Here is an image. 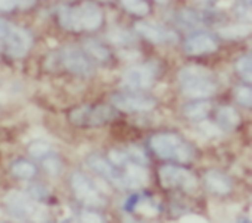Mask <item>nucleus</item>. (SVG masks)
Listing matches in <instances>:
<instances>
[{
    "label": "nucleus",
    "instance_id": "15",
    "mask_svg": "<svg viewBox=\"0 0 252 223\" xmlns=\"http://www.w3.org/2000/svg\"><path fill=\"white\" fill-rule=\"evenodd\" d=\"M205 186L215 194H228L232 190L231 179L219 170H209L203 176Z\"/></svg>",
    "mask_w": 252,
    "mask_h": 223
},
{
    "label": "nucleus",
    "instance_id": "21",
    "mask_svg": "<svg viewBox=\"0 0 252 223\" xmlns=\"http://www.w3.org/2000/svg\"><path fill=\"white\" fill-rule=\"evenodd\" d=\"M84 49L87 51V54L93 56L94 59H97L99 62H107L110 59V52L107 48H104L99 42L94 39H87L84 42Z\"/></svg>",
    "mask_w": 252,
    "mask_h": 223
},
{
    "label": "nucleus",
    "instance_id": "10",
    "mask_svg": "<svg viewBox=\"0 0 252 223\" xmlns=\"http://www.w3.org/2000/svg\"><path fill=\"white\" fill-rule=\"evenodd\" d=\"M7 210L18 219H29L35 213V206L28 194L19 190H12L4 197Z\"/></svg>",
    "mask_w": 252,
    "mask_h": 223
},
{
    "label": "nucleus",
    "instance_id": "33",
    "mask_svg": "<svg viewBox=\"0 0 252 223\" xmlns=\"http://www.w3.org/2000/svg\"><path fill=\"white\" fill-rule=\"evenodd\" d=\"M10 25H12V23H9L7 20L0 18V39H4V37H6L7 32H9Z\"/></svg>",
    "mask_w": 252,
    "mask_h": 223
},
{
    "label": "nucleus",
    "instance_id": "1",
    "mask_svg": "<svg viewBox=\"0 0 252 223\" xmlns=\"http://www.w3.org/2000/svg\"><path fill=\"white\" fill-rule=\"evenodd\" d=\"M182 93L192 98H208L216 93V84L212 74L199 65H188L177 75Z\"/></svg>",
    "mask_w": 252,
    "mask_h": 223
},
{
    "label": "nucleus",
    "instance_id": "27",
    "mask_svg": "<svg viewBox=\"0 0 252 223\" xmlns=\"http://www.w3.org/2000/svg\"><path fill=\"white\" fill-rule=\"evenodd\" d=\"M235 99H236L241 105H244V107H248V108H250L252 104L251 88L244 87V85H241V87L235 88Z\"/></svg>",
    "mask_w": 252,
    "mask_h": 223
},
{
    "label": "nucleus",
    "instance_id": "3",
    "mask_svg": "<svg viewBox=\"0 0 252 223\" xmlns=\"http://www.w3.org/2000/svg\"><path fill=\"white\" fill-rule=\"evenodd\" d=\"M114 115L116 114L108 105H97V107L84 105L71 112L69 120L78 127L88 128V127H98L108 123L110 120L114 118Z\"/></svg>",
    "mask_w": 252,
    "mask_h": 223
},
{
    "label": "nucleus",
    "instance_id": "28",
    "mask_svg": "<svg viewBox=\"0 0 252 223\" xmlns=\"http://www.w3.org/2000/svg\"><path fill=\"white\" fill-rule=\"evenodd\" d=\"M35 3V0H0V12H10L16 6L29 7Z\"/></svg>",
    "mask_w": 252,
    "mask_h": 223
},
{
    "label": "nucleus",
    "instance_id": "6",
    "mask_svg": "<svg viewBox=\"0 0 252 223\" xmlns=\"http://www.w3.org/2000/svg\"><path fill=\"white\" fill-rule=\"evenodd\" d=\"M71 187L78 197V200H81L87 206L98 207V206L105 205V200L101 197L98 189L87 176L81 173H74L71 176Z\"/></svg>",
    "mask_w": 252,
    "mask_h": 223
},
{
    "label": "nucleus",
    "instance_id": "30",
    "mask_svg": "<svg viewBox=\"0 0 252 223\" xmlns=\"http://www.w3.org/2000/svg\"><path fill=\"white\" fill-rule=\"evenodd\" d=\"M110 39H111L113 42H116V43H121V45H126V43H128V42H133V40H134L133 36H131L128 32H126V31H120V29H117L114 33H110Z\"/></svg>",
    "mask_w": 252,
    "mask_h": 223
},
{
    "label": "nucleus",
    "instance_id": "25",
    "mask_svg": "<svg viewBox=\"0 0 252 223\" xmlns=\"http://www.w3.org/2000/svg\"><path fill=\"white\" fill-rule=\"evenodd\" d=\"M108 159L114 166H127L131 161L128 150H111L108 153Z\"/></svg>",
    "mask_w": 252,
    "mask_h": 223
},
{
    "label": "nucleus",
    "instance_id": "7",
    "mask_svg": "<svg viewBox=\"0 0 252 223\" xmlns=\"http://www.w3.org/2000/svg\"><path fill=\"white\" fill-rule=\"evenodd\" d=\"M4 40H6L7 54L13 58H23L31 51L33 43L32 35L26 29L16 25H10Z\"/></svg>",
    "mask_w": 252,
    "mask_h": 223
},
{
    "label": "nucleus",
    "instance_id": "20",
    "mask_svg": "<svg viewBox=\"0 0 252 223\" xmlns=\"http://www.w3.org/2000/svg\"><path fill=\"white\" fill-rule=\"evenodd\" d=\"M12 174L15 177H18L20 180H29L32 177H35L36 174V167L31 163V161H26V160H18L12 164L10 168Z\"/></svg>",
    "mask_w": 252,
    "mask_h": 223
},
{
    "label": "nucleus",
    "instance_id": "2",
    "mask_svg": "<svg viewBox=\"0 0 252 223\" xmlns=\"http://www.w3.org/2000/svg\"><path fill=\"white\" fill-rule=\"evenodd\" d=\"M150 146L156 154L161 159L189 163L194 157L193 147L177 134H157L152 138Z\"/></svg>",
    "mask_w": 252,
    "mask_h": 223
},
{
    "label": "nucleus",
    "instance_id": "18",
    "mask_svg": "<svg viewBox=\"0 0 252 223\" xmlns=\"http://www.w3.org/2000/svg\"><path fill=\"white\" fill-rule=\"evenodd\" d=\"M59 23L62 28L68 31L79 32L81 31V23H79V12L77 7H69V6H62L59 7L58 12Z\"/></svg>",
    "mask_w": 252,
    "mask_h": 223
},
{
    "label": "nucleus",
    "instance_id": "19",
    "mask_svg": "<svg viewBox=\"0 0 252 223\" xmlns=\"http://www.w3.org/2000/svg\"><path fill=\"white\" fill-rule=\"evenodd\" d=\"M211 111V104L205 101H196L190 102L183 108V114L190 120H202Z\"/></svg>",
    "mask_w": 252,
    "mask_h": 223
},
{
    "label": "nucleus",
    "instance_id": "11",
    "mask_svg": "<svg viewBox=\"0 0 252 223\" xmlns=\"http://www.w3.org/2000/svg\"><path fill=\"white\" fill-rule=\"evenodd\" d=\"M136 31L138 35L157 45H163V43L172 45L177 42V35L173 31H169L166 28L157 26L149 22H137Z\"/></svg>",
    "mask_w": 252,
    "mask_h": 223
},
{
    "label": "nucleus",
    "instance_id": "32",
    "mask_svg": "<svg viewBox=\"0 0 252 223\" xmlns=\"http://www.w3.org/2000/svg\"><path fill=\"white\" fill-rule=\"evenodd\" d=\"M81 219H82L84 222H102V221H104L99 215L93 213V212H84V213L81 215Z\"/></svg>",
    "mask_w": 252,
    "mask_h": 223
},
{
    "label": "nucleus",
    "instance_id": "9",
    "mask_svg": "<svg viewBox=\"0 0 252 223\" xmlns=\"http://www.w3.org/2000/svg\"><path fill=\"white\" fill-rule=\"evenodd\" d=\"M113 105L124 112L150 111L156 107L153 98L143 95H128V94H116L111 96Z\"/></svg>",
    "mask_w": 252,
    "mask_h": 223
},
{
    "label": "nucleus",
    "instance_id": "13",
    "mask_svg": "<svg viewBox=\"0 0 252 223\" xmlns=\"http://www.w3.org/2000/svg\"><path fill=\"white\" fill-rule=\"evenodd\" d=\"M218 48V43L214 37L208 33H199L190 36L183 45V51L188 55H205L215 52Z\"/></svg>",
    "mask_w": 252,
    "mask_h": 223
},
{
    "label": "nucleus",
    "instance_id": "23",
    "mask_svg": "<svg viewBox=\"0 0 252 223\" xmlns=\"http://www.w3.org/2000/svg\"><path fill=\"white\" fill-rule=\"evenodd\" d=\"M28 150H29V154L32 157H35V159H43V157H46V156H49L52 153V147L43 140H36V141L31 143Z\"/></svg>",
    "mask_w": 252,
    "mask_h": 223
},
{
    "label": "nucleus",
    "instance_id": "36",
    "mask_svg": "<svg viewBox=\"0 0 252 223\" xmlns=\"http://www.w3.org/2000/svg\"><path fill=\"white\" fill-rule=\"evenodd\" d=\"M200 1H209V0H200Z\"/></svg>",
    "mask_w": 252,
    "mask_h": 223
},
{
    "label": "nucleus",
    "instance_id": "35",
    "mask_svg": "<svg viewBox=\"0 0 252 223\" xmlns=\"http://www.w3.org/2000/svg\"><path fill=\"white\" fill-rule=\"evenodd\" d=\"M156 1H158V3H161V4H166V3H169L170 0H156Z\"/></svg>",
    "mask_w": 252,
    "mask_h": 223
},
{
    "label": "nucleus",
    "instance_id": "34",
    "mask_svg": "<svg viewBox=\"0 0 252 223\" xmlns=\"http://www.w3.org/2000/svg\"><path fill=\"white\" fill-rule=\"evenodd\" d=\"M182 221H183V222H194V221H197V222H205V219L200 218V216H183Z\"/></svg>",
    "mask_w": 252,
    "mask_h": 223
},
{
    "label": "nucleus",
    "instance_id": "22",
    "mask_svg": "<svg viewBox=\"0 0 252 223\" xmlns=\"http://www.w3.org/2000/svg\"><path fill=\"white\" fill-rule=\"evenodd\" d=\"M235 68H236V72L239 74V76L247 81V82H251L252 81V62L250 56H241L236 64H235Z\"/></svg>",
    "mask_w": 252,
    "mask_h": 223
},
{
    "label": "nucleus",
    "instance_id": "17",
    "mask_svg": "<svg viewBox=\"0 0 252 223\" xmlns=\"http://www.w3.org/2000/svg\"><path fill=\"white\" fill-rule=\"evenodd\" d=\"M147 180H149V174L141 164H138V163H128L127 164V174L124 177L126 187L146 186Z\"/></svg>",
    "mask_w": 252,
    "mask_h": 223
},
{
    "label": "nucleus",
    "instance_id": "4",
    "mask_svg": "<svg viewBox=\"0 0 252 223\" xmlns=\"http://www.w3.org/2000/svg\"><path fill=\"white\" fill-rule=\"evenodd\" d=\"M158 66L156 62H147L128 68L123 75V82L126 87L134 91L149 90L156 81Z\"/></svg>",
    "mask_w": 252,
    "mask_h": 223
},
{
    "label": "nucleus",
    "instance_id": "31",
    "mask_svg": "<svg viewBox=\"0 0 252 223\" xmlns=\"http://www.w3.org/2000/svg\"><path fill=\"white\" fill-rule=\"evenodd\" d=\"M200 130L203 131L208 137H214V135L220 134V128H219V127H215L211 123H203V124H200Z\"/></svg>",
    "mask_w": 252,
    "mask_h": 223
},
{
    "label": "nucleus",
    "instance_id": "8",
    "mask_svg": "<svg viewBox=\"0 0 252 223\" xmlns=\"http://www.w3.org/2000/svg\"><path fill=\"white\" fill-rule=\"evenodd\" d=\"M61 59L63 66L78 76H90L94 72L91 61L75 46H66L61 54Z\"/></svg>",
    "mask_w": 252,
    "mask_h": 223
},
{
    "label": "nucleus",
    "instance_id": "29",
    "mask_svg": "<svg viewBox=\"0 0 252 223\" xmlns=\"http://www.w3.org/2000/svg\"><path fill=\"white\" fill-rule=\"evenodd\" d=\"M250 32V28H244V26H232V28H226L220 31V35L223 37H244Z\"/></svg>",
    "mask_w": 252,
    "mask_h": 223
},
{
    "label": "nucleus",
    "instance_id": "12",
    "mask_svg": "<svg viewBox=\"0 0 252 223\" xmlns=\"http://www.w3.org/2000/svg\"><path fill=\"white\" fill-rule=\"evenodd\" d=\"M88 166L93 168L94 171H97L98 174L104 176L105 179H108L110 182H113L116 186L118 187H126V182H124V177H121L118 174V171L114 167V164L108 160H105L104 157L94 154V156H90L88 157Z\"/></svg>",
    "mask_w": 252,
    "mask_h": 223
},
{
    "label": "nucleus",
    "instance_id": "37",
    "mask_svg": "<svg viewBox=\"0 0 252 223\" xmlns=\"http://www.w3.org/2000/svg\"><path fill=\"white\" fill-rule=\"evenodd\" d=\"M104 1H108V0H104Z\"/></svg>",
    "mask_w": 252,
    "mask_h": 223
},
{
    "label": "nucleus",
    "instance_id": "5",
    "mask_svg": "<svg viewBox=\"0 0 252 223\" xmlns=\"http://www.w3.org/2000/svg\"><path fill=\"white\" fill-rule=\"evenodd\" d=\"M158 177L163 187L166 189L180 187L183 190L192 191L197 186L196 179L190 171L176 166H163L158 170Z\"/></svg>",
    "mask_w": 252,
    "mask_h": 223
},
{
    "label": "nucleus",
    "instance_id": "26",
    "mask_svg": "<svg viewBox=\"0 0 252 223\" xmlns=\"http://www.w3.org/2000/svg\"><path fill=\"white\" fill-rule=\"evenodd\" d=\"M42 164H43V168H45L51 176H59L61 171H62V163H61V160L57 159V157H54V156H46V157H43Z\"/></svg>",
    "mask_w": 252,
    "mask_h": 223
},
{
    "label": "nucleus",
    "instance_id": "24",
    "mask_svg": "<svg viewBox=\"0 0 252 223\" xmlns=\"http://www.w3.org/2000/svg\"><path fill=\"white\" fill-rule=\"evenodd\" d=\"M121 3L128 12L138 16H144L149 12V4L144 0H121Z\"/></svg>",
    "mask_w": 252,
    "mask_h": 223
},
{
    "label": "nucleus",
    "instance_id": "16",
    "mask_svg": "<svg viewBox=\"0 0 252 223\" xmlns=\"http://www.w3.org/2000/svg\"><path fill=\"white\" fill-rule=\"evenodd\" d=\"M218 127L220 130L225 131H233L236 130V127L239 126L241 123V117L238 111L233 108V107H229V105H225V107H220L218 110Z\"/></svg>",
    "mask_w": 252,
    "mask_h": 223
},
{
    "label": "nucleus",
    "instance_id": "14",
    "mask_svg": "<svg viewBox=\"0 0 252 223\" xmlns=\"http://www.w3.org/2000/svg\"><path fill=\"white\" fill-rule=\"evenodd\" d=\"M79 12V23L81 31H95L102 23V13L95 3L85 1L84 4L78 6Z\"/></svg>",
    "mask_w": 252,
    "mask_h": 223
}]
</instances>
